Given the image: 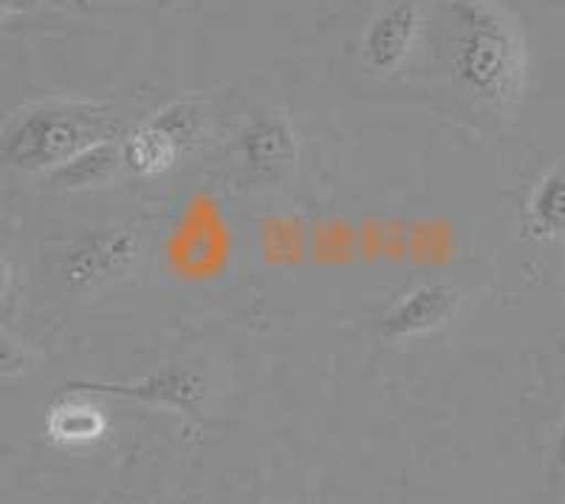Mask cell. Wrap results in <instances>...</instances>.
<instances>
[{"instance_id":"obj_1","label":"cell","mask_w":565,"mask_h":504,"mask_svg":"<svg viewBox=\"0 0 565 504\" xmlns=\"http://www.w3.org/2000/svg\"><path fill=\"white\" fill-rule=\"evenodd\" d=\"M456 20L452 65L469 94L509 108L526 83V49L518 23L494 0H450Z\"/></svg>"},{"instance_id":"obj_2","label":"cell","mask_w":565,"mask_h":504,"mask_svg":"<svg viewBox=\"0 0 565 504\" xmlns=\"http://www.w3.org/2000/svg\"><path fill=\"white\" fill-rule=\"evenodd\" d=\"M114 108L83 99H45L23 108L0 136V165L52 174L94 145L114 143Z\"/></svg>"},{"instance_id":"obj_3","label":"cell","mask_w":565,"mask_h":504,"mask_svg":"<svg viewBox=\"0 0 565 504\" xmlns=\"http://www.w3.org/2000/svg\"><path fill=\"white\" fill-rule=\"evenodd\" d=\"M139 246V235L128 227H103V230L83 235L63 261L65 284L77 292L110 284L136 264Z\"/></svg>"},{"instance_id":"obj_4","label":"cell","mask_w":565,"mask_h":504,"mask_svg":"<svg viewBox=\"0 0 565 504\" xmlns=\"http://www.w3.org/2000/svg\"><path fill=\"white\" fill-rule=\"evenodd\" d=\"M71 395H116L128 397V400H145L156 402V406H170L179 408L181 414H195L199 411V402L204 397V380L195 369L190 366H181V363H168L161 366L159 371H153L145 380L136 382H68L65 386Z\"/></svg>"},{"instance_id":"obj_5","label":"cell","mask_w":565,"mask_h":504,"mask_svg":"<svg viewBox=\"0 0 565 504\" xmlns=\"http://www.w3.org/2000/svg\"><path fill=\"white\" fill-rule=\"evenodd\" d=\"M241 159L255 181L275 185L297 165V143L282 117H257L241 136Z\"/></svg>"},{"instance_id":"obj_6","label":"cell","mask_w":565,"mask_h":504,"mask_svg":"<svg viewBox=\"0 0 565 504\" xmlns=\"http://www.w3.org/2000/svg\"><path fill=\"white\" fill-rule=\"evenodd\" d=\"M461 297V290L452 284L416 286L382 317V332L387 337H418L441 329L458 312Z\"/></svg>"},{"instance_id":"obj_7","label":"cell","mask_w":565,"mask_h":504,"mask_svg":"<svg viewBox=\"0 0 565 504\" xmlns=\"http://www.w3.org/2000/svg\"><path fill=\"white\" fill-rule=\"evenodd\" d=\"M422 27V9L416 0H387L365 32V63L373 72H393L411 52Z\"/></svg>"},{"instance_id":"obj_8","label":"cell","mask_w":565,"mask_h":504,"mask_svg":"<svg viewBox=\"0 0 565 504\" xmlns=\"http://www.w3.org/2000/svg\"><path fill=\"white\" fill-rule=\"evenodd\" d=\"M119 162H122V148H116L114 143H103L88 148L85 154L74 156L71 162L60 165L57 170L45 176H49V185L60 190H83L110 179V174H114Z\"/></svg>"},{"instance_id":"obj_9","label":"cell","mask_w":565,"mask_h":504,"mask_svg":"<svg viewBox=\"0 0 565 504\" xmlns=\"http://www.w3.org/2000/svg\"><path fill=\"white\" fill-rule=\"evenodd\" d=\"M181 150L168 134H161L150 123L136 128L122 143V162L139 176H159L179 162Z\"/></svg>"},{"instance_id":"obj_10","label":"cell","mask_w":565,"mask_h":504,"mask_svg":"<svg viewBox=\"0 0 565 504\" xmlns=\"http://www.w3.org/2000/svg\"><path fill=\"white\" fill-rule=\"evenodd\" d=\"M105 431V420L97 408L77 402H57L49 411V437L60 445H83L97 440Z\"/></svg>"},{"instance_id":"obj_11","label":"cell","mask_w":565,"mask_h":504,"mask_svg":"<svg viewBox=\"0 0 565 504\" xmlns=\"http://www.w3.org/2000/svg\"><path fill=\"white\" fill-rule=\"evenodd\" d=\"M148 123L153 125V128H159L161 134H168L181 154H184V150H193L206 130L204 111H201V105L195 103V99L170 103L168 108H161L156 117L148 119Z\"/></svg>"},{"instance_id":"obj_12","label":"cell","mask_w":565,"mask_h":504,"mask_svg":"<svg viewBox=\"0 0 565 504\" xmlns=\"http://www.w3.org/2000/svg\"><path fill=\"white\" fill-rule=\"evenodd\" d=\"M534 224L548 235L565 233V168L552 170L540 181L537 193L532 199Z\"/></svg>"},{"instance_id":"obj_13","label":"cell","mask_w":565,"mask_h":504,"mask_svg":"<svg viewBox=\"0 0 565 504\" xmlns=\"http://www.w3.org/2000/svg\"><path fill=\"white\" fill-rule=\"evenodd\" d=\"M29 355L20 349L18 343L9 340V337H0V377L18 375V371L26 369Z\"/></svg>"},{"instance_id":"obj_14","label":"cell","mask_w":565,"mask_h":504,"mask_svg":"<svg viewBox=\"0 0 565 504\" xmlns=\"http://www.w3.org/2000/svg\"><path fill=\"white\" fill-rule=\"evenodd\" d=\"M9 279H12V270H9L7 259H3V255H0V295H3V292H7Z\"/></svg>"},{"instance_id":"obj_15","label":"cell","mask_w":565,"mask_h":504,"mask_svg":"<svg viewBox=\"0 0 565 504\" xmlns=\"http://www.w3.org/2000/svg\"><path fill=\"white\" fill-rule=\"evenodd\" d=\"M57 3H68V7H77V9H88V0H57Z\"/></svg>"},{"instance_id":"obj_16","label":"cell","mask_w":565,"mask_h":504,"mask_svg":"<svg viewBox=\"0 0 565 504\" xmlns=\"http://www.w3.org/2000/svg\"><path fill=\"white\" fill-rule=\"evenodd\" d=\"M9 7H12V0H0V20L7 18V12H9Z\"/></svg>"}]
</instances>
